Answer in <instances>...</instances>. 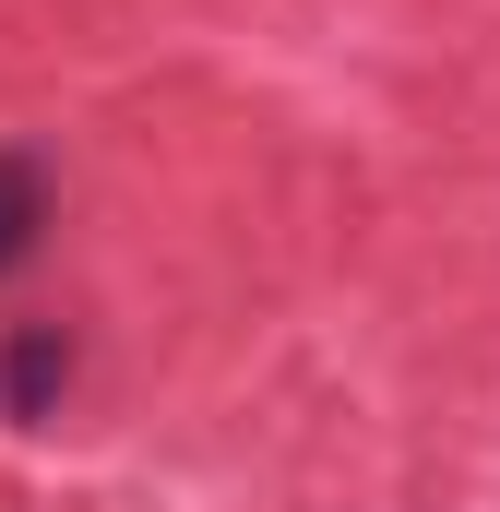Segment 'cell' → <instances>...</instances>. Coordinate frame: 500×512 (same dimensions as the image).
I'll return each instance as SVG.
<instances>
[{"mask_svg": "<svg viewBox=\"0 0 500 512\" xmlns=\"http://www.w3.org/2000/svg\"><path fill=\"white\" fill-rule=\"evenodd\" d=\"M72 370H84V358H72L60 322H12V334H0V417H12V429H48L60 393H72Z\"/></svg>", "mask_w": 500, "mask_h": 512, "instance_id": "6da1fadb", "label": "cell"}, {"mask_svg": "<svg viewBox=\"0 0 500 512\" xmlns=\"http://www.w3.org/2000/svg\"><path fill=\"white\" fill-rule=\"evenodd\" d=\"M48 227H60V191H48V155L0 143V286H12L24 262L48 251Z\"/></svg>", "mask_w": 500, "mask_h": 512, "instance_id": "7a4b0ae2", "label": "cell"}]
</instances>
